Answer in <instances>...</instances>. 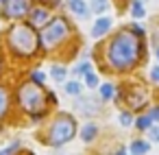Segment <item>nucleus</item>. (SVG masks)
Returning a JSON list of instances; mask_svg holds the SVG:
<instances>
[{"instance_id":"obj_17","label":"nucleus","mask_w":159,"mask_h":155,"mask_svg":"<svg viewBox=\"0 0 159 155\" xmlns=\"http://www.w3.org/2000/svg\"><path fill=\"white\" fill-rule=\"evenodd\" d=\"M61 90H63L66 96H70V98H79V96L85 92V85H83L81 79H72V77H70V79L61 85Z\"/></svg>"},{"instance_id":"obj_22","label":"nucleus","mask_w":159,"mask_h":155,"mask_svg":"<svg viewBox=\"0 0 159 155\" xmlns=\"http://www.w3.org/2000/svg\"><path fill=\"white\" fill-rule=\"evenodd\" d=\"M135 116H137V114H133L131 109L122 107V109L118 111V124H120L122 129H131V127L135 124Z\"/></svg>"},{"instance_id":"obj_23","label":"nucleus","mask_w":159,"mask_h":155,"mask_svg":"<svg viewBox=\"0 0 159 155\" xmlns=\"http://www.w3.org/2000/svg\"><path fill=\"white\" fill-rule=\"evenodd\" d=\"M152 124H155V122H152V118L148 116V111H142V114H137V116H135V124H133V127H135L137 131L146 133Z\"/></svg>"},{"instance_id":"obj_10","label":"nucleus","mask_w":159,"mask_h":155,"mask_svg":"<svg viewBox=\"0 0 159 155\" xmlns=\"http://www.w3.org/2000/svg\"><path fill=\"white\" fill-rule=\"evenodd\" d=\"M16 111V101H13V87L5 81L0 79V124H5L11 114Z\"/></svg>"},{"instance_id":"obj_8","label":"nucleus","mask_w":159,"mask_h":155,"mask_svg":"<svg viewBox=\"0 0 159 155\" xmlns=\"http://www.w3.org/2000/svg\"><path fill=\"white\" fill-rule=\"evenodd\" d=\"M116 31V18L111 16H96L89 24V40L92 42H102Z\"/></svg>"},{"instance_id":"obj_26","label":"nucleus","mask_w":159,"mask_h":155,"mask_svg":"<svg viewBox=\"0 0 159 155\" xmlns=\"http://www.w3.org/2000/svg\"><path fill=\"white\" fill-rule=\"evenodd\" d=\"M126 26L137 35V37H144V40H148V26L144 24V22H139V20H131V22H126Z\"/></svg>"},{"instance_id":"obj_30","label":"nucleus","mask_w":159,"mask_h":155,"mask_svg":"<svg viewBox=\"0 0 159 155\" xmlns=\"http://www.w3.org/2000/svg\"><path fill=\"white\" fill-rule=\"evenodd\" d=\"M146 111H148V116L152 118V122H155V124H159V103H152Z\"/></svg>"},{"instance_id":"obj_37","label":"nucleus","mask_w":159,"mask_h":155,"mask_svg":"<svg viewBox=\"0 0 159 155\" xmlns=\"http://www.w3.org/2000/svg\"><path fill=\"white\" fill-rule=\"evenodd\" d=\"M0 33H2V22H0Z\"/></svg>"},{"instance_id":"obj_21","label":"nucleus","mask_w":159,"mask_h":155,"mask_svg":"<svg viewBox=\"0 0 159 155\" xmlns=\"http://www.w3.org/2000/svg\"><path fill=\"white\" fill-rule=\"evenodd\" d=\"M26 79H29V81H33V83H37V85H46V81H48V72H46V70H42L39 66H33V68H29Z\"/></svg>"},{"instance_id":"obj_7","label":"nucleus","mask_w":159,"mask_h":155,"mask_svg":"<svg viewBox=\"0 0 159 155\" xmlns=\"http://www.w3.org/2000/svg\"><path fill=\"white\" fill-rule=\"evenodd\" d=\"M33 5H35L33 0H7L0 5V22L2 24L24 22Z\"/></svg>"},{"instance_id":"obj_4","label":"nucleus","mask_w":159,"mask_h":155,"mask_svg":"<svg viewBox=\"0 0 159 155\" xmlns=\"http://www.w3.org/2000/svg\"><path fill=\"white\" fill-rule=\"evenodd\" d=\"M0 50L13 63H33L44 57L39 31L33 29L26 20L5 24L2 33H0Z\"/></svg>"},{"instance_id":"obj_38","label":"nucleus","mask_w":159,"mask_h":155,"mask_svg":"<svg viewBox=\"0 0 159 155\" xmlns=\"http://www.w3.org/2000/svg\"><path fill=\"white\" fill-rule=\"evenodd\" d=\"M2 2H7V0H0V5H2Z\"/></svg>"},{"instance_id":"obj_28","label":"nucleus","mask_w":159,"mask_h":155,"mask_svg":"<svg viewBox=\"0 0 159 155\" xmlns=\"http://www.w3.org/2000/svg\"><path fill=\"white\" fill-rule=\"evenodd\" d=\"M148 83L150 85H159V63H152L148 68Z\"/></svg>"},{"instance_id":"obj_34","label":"nucleus","mask_w":159,"mask_h":155,"mask_svg":"<svg viewBox=\"0 0 159 155\" xmlns=\"http://www.w3.org/2000/svg\"><path fill=\"white\" fill-rule=\"evenodd\" d=\"M152 20H155V26H157V31H159V16H157V18H152Z\"/></svg>"},{"instance_id":"obj_35","label":"nucleus","mask_w":159,"mask_h":155,"mask_svg":"<svg viewBox=\"0 0 159 155\" xmlns=\"http://www.w3.org/2000/svg\"><path fill=\"white\" fill-rule=\"evenodd\" d=\"M142 2H144V5H148V2H152V0H142Z\"/></svg>"},{"instance_id":"obj_19","label":"nucleus","mask_w":159,"mask_h":155,"mask_svg":"<svg viewBox=\"0 0 159 155\" xmlns=\"http://www.w3.org/2000/svg\"><path fill=\"white\" fill-rule=\"evenodd\" d=\"M89 2V9H92V16H109L113 11V0H87Z\"/></svg>"},{"instance_id":"obj_31","label":"nucleus","mask_w":159,"mask_h":155,"mask_svg":"<svg viewBox=\"0 0 159 155\" xmlns=\"http://www.w3.org/2000/svg\"><path fill=\"white\" fill-rule=\"evenodd\" d=\"M113 2L118 5V11H120V13H126V5H129V0H113Z\"/></svg>"},{"instance_id":"obj_18","label":"nucleus","mask_w":159,"mask_h":155,"mask_svg":"<svg viewBox=\"0 0 159 155\" xmlns=\"http://www.w3.org/2000/svg\"><path fill=\"white\" fill-rule=\"evenodd\" d=\"M96 92H98V98L102 103H113L116 101V94H118V85L113 81H102Z\"/></svg>"},{"instance_id":"obj_11","label":"nucleus","mask_w":159,"mask_h":155,"mask_svg":"<svg viewBox=\"0 0 159 155\" xmlns=\"http://www.w3.org/2000/svg\"><path fill=\"white\" fill-rule=\"evenodd\" d=\"M55 13L57 11H52L50 7H46V5H33L31 7V11H29V16H26V22L33 26V29H37V31H42L52 18H55Z\"/></svg>"},{"instance_id":"obj_9","label":"nucleus","mask_w":159,"mask_h":155,"mask_svg":"<svg viewBox=\"0 0 159 155\" xmlns=\"http://www.w3.org/2000/svg\"><path fill=\"white\" fill-rule=\"evenodd\" d=\"M102 101L98 98V96H92V94H87V96H79V98H74V103H72V107H74V114H81V116H85V118H94V116H98L100 111H102Z\"/></svg>"},{"instance_id":"obj_36","label":"nucleus","mask_w":159,"mask_h":155,"mask_svg":"<svg viewBox=\"0 0 159 155\" xmlns=\"http://www.w3.org/2000/svg\"><path fill=\"white\" fill-rule=\"evenodd\" d=\"M20 155H29V153H26V151H22V153H20Z\"/></svg>"},{"instance_id":"obj_14","label":"nucleus","mask_w":159,"mask_h":155,"mask_svg":"<svg viewBox=\"0 0 159 155\" xmlns=\"http://www.w3.org/2000/svg\"><path fill=\"white\" fill-rule=\"evenodd\" d=\"M98 135H100V127L94 120H87V122H83L79 127V140L83 144H94L98 140Z\"/></svg>"},{"instance_id":"obj_5","label":"nucleus","mask_w":159,"mask_h":155,"mask_svg":"<svg viewBox=\"0 0 159 155\" xmlns=\"http://www.w3.org/2000/svg\"><path fill=\"white\" fill-rule=\"evenodd\" d=\"M76 135H79L76 116L70 114V111H61V109L52 111V116L44 122V129H42V142L50 148L66 146Z\"/></svg>"},{"instance_id":"obj_3","label":"nucleus","mask_w":159,"mask_h":155,"mask_svg":"<svg viewBox=\"0 0 159 155\" xmlns=\"http://www.w3.org/2000/svg\"><path fill=\"white\" fill-rule=\"evenodd\" d=\"M13 101L16 111L35 124L46 122L59 107V96L55 90H46V85H37L29 79H22L13 85Z\"/></svg>"},{"instance_id":"obj_6","label":"nucleus","mask_w":159,"mask_h":155,"mask_svg":"<svg viewBox=\"0 0 159 155\" xmlns=\"http://www.w3.org/2000/svg\"><path fill=\"white\" fill-rule=\"evenodd\" d=\"M113 103H118V105L122 103L133 114H142L152 105V90L144 81L131 79V81H124V83L118 85V94H116Z\"/></svg>"},{"instance_id":"obj_1","label":"nucleus","mask_w":159,"mask_h":155,"mask_svg":"<svg viewBox=\"0 0 159 155\" xmlns=\"http://www.w3.org/2000/svg\"><path fill=\"white\" fill-rule=\"evenodd\" d=\"M92 59L105 74L131 77L148 59V40L137 37L126 24H122L109 37L96 42Z\"/></svg>"},{"instance_id":"obj_13","label":"nucleus","mask_w":159,"mask_h":155,"mask_svg":"<svg viewBox=\"0 0 159 155\" xmlns=\"http://www.w3.org/2000/svg\"><path fill=\"white\" fill-rule=\"evenodd\" d=\"M48 77H50V81H55V83L63 85V83L70 79V66H68L66 61H59V59H55V61H50Z\"/></svg>"},{"instance_id":"obj_33","label":"nucleus","mask_w":159,"mask_h":155,"mask_svg":"<svg viewBox=\"0 0 159 155\" xmlns=\"http://www.w3.org/2000/svg\"><path fill=\"white\" fill-rule=\"evenodd\" d=\"M152 53H155V61L159 63V44H157V46H152Z\"/></svg>"},{"instance_id":"obj_16","label":"nucleus","mask_w":159,"mask_h":155,"mask_svg":"<svg viewBox=\"0 0 159 155\" xmlns=\"http://www.w3.org/2000/svg\"><path fill=\"white\" fill-rule=\"evenodd\" d=\"M126 13H129L131 20H139V22H144L148 18V9H146V5L142 2V0H129Z\"/></svg>"},{"instance_id":"obj_24","label":"nucleus","mask_w":159,"mask_h":155,"mask_svg":"<svg viewBox=\"0 0 159 155\" xmlns=\"http://www.w3.org/2000/svg\"><path fill=\"white\" fill-rule=\"evenodd\" d=\"M100 83H102V79H100V72H98V70H92L89 74L83 77V85H85V90H98Z\"/></svg>"},{"instance_id":"obj_25","label":"nucleus","mask_w":159,"mask_h":155,"mask_svg":"<svg viewBox=\"0 0 159 155\" xmlns=\"http://www.w3.org/2000/svg\"><path fill=\"white\" fill-rule=\"evenodd\" d=\"M20 153H22V140L20 138L11 140L9 144H5L0 148V155H20Z\"/></svg>"},{"instance_id":"obj_20","label":"nucleus","mask_w":159,"mask_h":155,"mask_svg":"<svg viewBox=\"0 0 159 155\" xmlns=\"http://www.w3.org/2000/svg\"><path fill=\"white\" fill-rule=\"evenodd\" d=\"M126 148L131 155H146V153H150V140L148 138H135L129 142Z\"/></svg>"},{"instance_id":"obj_2","label":"nucleus","mask_w":159,"mask_h":155,"mask_svg":"<svg viewBox=\"0 0 159 155\" xmlns=\"http://www.w3.org/2000/svg\"><path fill=\"white\" fill-rule=\"evenodd\" d=\"M39 42L44 57H59V61L76 59L83 46L76 24L66 11H57L55 18L39 31Z\"/></svg>"},{"instance_id":"obj_32","label":"nucleus","mask_w":159,"mask_h":155,"mask_svg":"<svg viewBox=\"0 0 159 155\" xmlns=\"http://www.w3.org/2000/svg\"><path fill=\"white\" fill-rule=\"evenodd\" d=\"M113 155H131V153H129V148H124V146H120V148H118V151H116Z\"/></svg>"},{"instance_id":"obj_29","label":"nucleus","mask_w":159,"mask_h":155,"mask_svg":"<svg viewBox=\"0 0 159 155\" xmlns=\"http://www.w3.org/2000/svg\"><path fill=\"white\" fill-rule=\"evenodd\" d=\"M146 135H148L150 144H159V124H152V127L146 131Z\"/></svg>"},{"instance_id":"obj_12","label":"nucleus","mask_w":159,"mask_h":155,"mask_svg":"<svg viewBox=\"0 0 159 155\" xmlns=\"http://www.w3.org/2000/svg\"><path fill=\"white\" fill-rule=\"evenodd\" d=\"M66 13L79 22H92L94 20L87 0H66Z\"/></svg>"},{"instance_id":"obj_15","label":"nucleus","mask_w":159,"mask_h":155,"mask_svg":"<svg viewBox=\"0 0 159 155\" xmlns=\"http://www.w3.org/2000/svg\"><path fill=\"white\" fill-rule=\"evenodd\" d=\"M94 66H96V63H94V59H76V63H74V66H70V77H72V79H81V81H83V77H85V74H89L92 70H96Z\"/></svg>"},{"instance_id":"obj_27","label":"nucleus","mask_w":159,"mask_h":155,"mask_svg":"<svg viewBox=\"0 0 159 155\" xmlns=\"http://www.w3.org/2000/svg\"><path fill=\"white\" fill-rule=\"evenodd\" d=\"M33 2H37V5H46V7H50L52 11H61V9H66V0H33Z\"/></svg>"}]
</instances>
